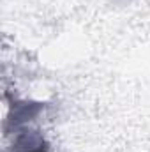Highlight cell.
Instances as JSON below:
<instances>
[{
    "instance_id": "obj_1",
    "label": "cell",
    "mask_w": 150,
    "mask_h": 152,
    "mask_svg": "<svg viewBox=\"0 0 150 152\" xmlns=\"http://www.w3.org/2000/svg\"><path fill=\"white\" fill-rule=\"evenodd\" d=\"M46 143L42 136H39L34 131H23L16 136L14 152H46Z\"/></svg>"
}]
</instances>
